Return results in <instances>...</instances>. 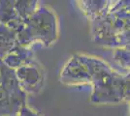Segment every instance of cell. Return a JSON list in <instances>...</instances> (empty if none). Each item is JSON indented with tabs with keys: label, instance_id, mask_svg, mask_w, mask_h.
Listing matches in <instances>:
<instances>
[{
	"label": "cell",
	"instance_id": "1",
	"mask_svg": "<svg viewBox=\"0 0 130 116\" xmlns=\"http://www.w3.org/2000/svg\"><path fill=\"white\" fill-rule=\"evenodd\" d=\"M19 116H39L37 113H35L34 111L30 110V109H28V108H22V110L20 111V114Z\"/></svg>",
	"mask_w": 130,
	"mask_h": 116
}]
</instances>
